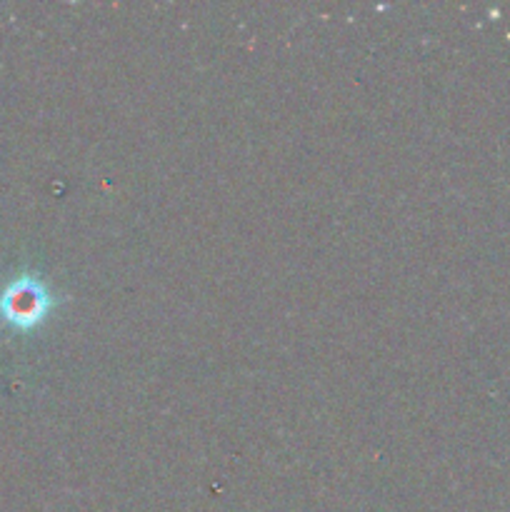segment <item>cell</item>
Here are the masks:
<instances>
[{"instance_id": "cell-1", "label": "cell", "mask_w": 510, "mask_h": 512, "mask_svg": "<svg viewBox=\"0 0 510 512\" xmlns=\"http://www.w3.org/2000/svg\"><path fill=\"white\" fill-rule=\"evenodd\" d=\"M55 308V295L35 273H18L0 288V323L13 333H33Z\"/></svg>"}]
</instances>
